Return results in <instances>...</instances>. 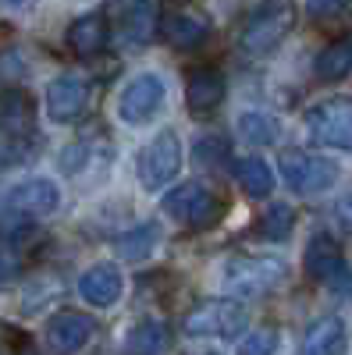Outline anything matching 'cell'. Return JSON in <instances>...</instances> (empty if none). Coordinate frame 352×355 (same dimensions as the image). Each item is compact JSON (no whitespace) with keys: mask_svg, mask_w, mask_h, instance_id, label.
Returning a JSON list of instances; mask_svg holds the SVG:
<instances>
[{"mask_svg":"<svg viewBox=\"0 0 352 355\" xmlns=\"http://www.w3.org/2000/svg\"><path fill=\"white\" fill-rule=\"evenodd\" d=\"M93 334H97V320L90 313H78V309H61L47 323V341L57 352H82L93 341Z\"/></svg>","mask_w":352,"mask_h":355,"instance_id":"7c38bea8","label":"cell"},{"mask_svg":"<svg viewBox=\"0 0 352 355\" xmlns=\"http://www.w3.org/2000/svg\"><path fill=\"white\" fill-rule=\"evenodd\" d=\"M18 153H15V146H11V135H4V132H0V167H4V164H11Z\"/></svg>","mask_w":352,"mask_h":355,"instance_id":"d6a6232c","label":"cell"},{"mask_svg":"<svg viewBox=\"0 0 352 355\" xmlns=\"http://www.w3.org/2000/svg\"><path fill=\"white\" fill-rule=\"evenodd\" d=\"M303 266L306 274L320 284H328L335 291H352V270L342 256V245L331 239L328 231H317L313 239L306 242V252H303Z\"/></svg>","mask_w":352,"mask_h":355,"instance_id":"9c48e42d","label":"cell"},{"mask_svg":"<svg viewBox=\"0 0 352 355\" xmlns=\"http://www.w3.org/2000/svg\"><path fill=\"white\" fill-rule=\"evenodd\" d=\"M157 28V15H153V4L150 0H128V8L121 11V18H117V28H114V40L121 46H146Z\"/></svg>","mask_w":352,"mask_h":355,"instance_id":"2e32d148","label":"cell"},{"mask_svg":"<svg viewBox=\"0 0 352 355\" xmlns=\"http://www.w3.org/2000/svg\"><path fill=\"white\" fill-rule=\"evenodd\" d=\"M36 0H0V8H8V11H28Z\"/></svg>","mask_w":352,"mask_h":355,"instance_id":"836d02e7","label":"cell"},{"mask_svg":"<svg viewBox=\"0 0 352 355\" xmlns=\"http://www.w3.org/2000/svg\"><path fill=\"white\" fill-rule=\"evenodd\" d=\"M82 164H85V146H68V150L61 153V171L65 174H78L82 171Z\"/></svg>","mask_w":352,"mask_h":355,"instance_id":"f546056e","label":"cell"},{"mask_svg":"<svg viewBox=\"0 0 352 355\" xmlns=\"http://www.w3.org/2000/svg\"><path fill=\"white\" fill-rule=\"evenodd\" d=\"M349 4H352V0H306V11H310L313 18H335V15H342Z\"/></svg>","mask_w":352,"mask_h":355,"instance_id":"f1b7e54d","label":"cell"},{"mask_svg":"<svg viewBox=\"0 0 352 355\" xmlns=\"http://www.w3.org/2000/svg\"><path fill=\"white\" fill-rule=\"evenodd\" d=\"M349 71H352V43L349 40H338V43L324 46L313 61V75L320 82H342Z\"/></svg>","mask_w":352,"mask_h":355,"instance_id":"603a6c76","label":"cell"},{"mask_svg":"<svg viewBox=\"0 0 352 355\" xmlns=\"http://www.w3.org/2000/svg\"><path fill=\"white\" fill-rule=\"evenodd\" d=\"M288 274V266L278 256H228L217 266L221 288L231 291L235 299H260L271 295Z\"/></svg>","mask_w":352,"mask_h":355,"instance_id":"7a4b0ae2","label":"cell"},{"mask_svg":"<svg viewBox=\"0 0 352 355\" xmlns=\"http://www.w3.org/2000/svg\"><path fill=\"white\" fill-rule=\"evenodd\" d=\"M160 214L171 217L174 224H182V227H203V224H210L221 214V202H217V196L207 185L185 182V185L171 189L160 199Z\"/></svg>","mask_w":352,"mask_h":355,"instance_id":"8992f818","label":"cell"},{"mask_svg":"<svg viewBox=\"0 0 352 355\" xmlns=\"http://www.w3.org/2000/svg\"><path fill=\"white\" fill-rule=\"evenodd\" d=\"M78 291H82V299L90 302V306L110 309V306L121 302V295H125V277H121V270H117L114 263H97V266H90V270L82 274Z\"/></svg>","mask_w":352,"mask_h":355,"instance_id":"5bb4252c","label":"cell"},{"mask_svg":"<svg viewBox=\"0 0 352 355\" xmlns=\"http://www.w3.org/2000/svg\"><path fill=\"white\" fill-rule=\"evenodd\" d=\"M246 323H249V309L242 302L214 299V302L196 306L182 327L189 338H235L239 331H246Z\"/></svg>","mask_w":352,"mask_h":355,"instance_id":"52a82bcc","label":"cell"},{"mask_svg":"<svg viewBox=\"0 0 352 355\" xmlns=\"http://www.w3.org/2000/svg\"><path fill=\"white\" fill-rule=\"evenodd\" d=\"M342 348H345V320L342 316L313 320L299 341V352H306V355H328V352H342Z\"/></svg>","mask_w":352,"mask_h":355,"instance_id":"ffe728a7","label":"cell"},{"mask_svg":"<svg viewBox=\"0 0 352 355\" xmlns=\"http://www.w3.org/2000/svg\"><path fill=\"white\" fill-rule=\"evenodd\" d=\"M224 93H228V85H224V75L210 64H199L189 71L185 78V107L189 114L203 117V114H214L221 103H224Z\"/></svg>","mask_w":352,"mask_h":355,"instance_id":"4fadbf2b","label":"cell"},{"mask_svg":"<svg viewBox=\"0 0 352 355\" xmlns=\"http://www.w3.org/2000/svg\"><path fill=\"white\" fill-rule=\"evenodd\" d=\"M224 157H228V142H224V139H217V135L203 139V142L196 146V150H192V160H196V164H203V167H217Z\"/></svg>","mask_w":352,"mask_h":355,"instance_id":"83f0119b","label":"cell"},{"mask_svg":"<svg viewBox=\"0 0 352 355\" xmlns=\"http://www.w3.org/2000/svg\"><path fill=\"white\" fill-rule=\"evenodd\" d=\"M15 270H18V259L11 256V249H4V245H0V281H8Z\"/></svg>","mask_w":352,"mask_h":355,"instance_id":"1f68e13d","label":"cell"},{"mask_svg":"<svg viewBox=\"0 0 352 355\" xmlns=\"http://www.w3.org/2000/svg\"><path fill=\"white\" fill-rule=\"evenodd\" d=\"M107 36H110V28H107V18L100 11H90V15H78L68 28H65V46L78 57H93L107 46Z\"/></svg>","mask_w":352,"mask_h":355,"instance_id":"ac0fdd59","label":"cell"},{"mask_svg":"<svg viewBox=\"0 0 352 355\" xmlns=\"http://www.w3.org/2000/svg\"><path fill=\"white\" fill-rule=\"evenodd\" d=\"M239 135L249 142V146H274L278 135H281V125H278V117L271 114H260V110H249L239 117Z\"/></svg>","mask_w":352,"mask_h":355,"instance_id":"cb8c5ba5","label":"cell"},{"mask_svg":"<svg viewBox=\"0 0 352 355\" xmlns=\"http://www.w3.org/2000/svg\"><path fill=\"white\" fill-rule=\"evenodd\" d=\"M157 245H160V224H139V227H132V231L114 239V252L121 259H128V263L150 259Z\"/></svg>","mask_w":352,"mask_h":355,"instance_id":"44dd1931","label":"cell"},{"mask_svg":"<svg viewBox=\"0 0 352 355\" xmlns=\"http://www.w3.org/2000/svg\"><path fill=\"white\" fill-rule=\"evenodd\" d=\"M278 164H281V178L288 182V189L299 192V196H320V192L335 189L338 174H342L335 160L313 157V153H303V150H285Z\"/></svg>","mask_w":352,"mask_h":355,"instance_id":"277c9868","label":"cell"},{"mask_svg":"<svg viewBox=\"0 0 352 355\" xmlns=\"http://www.w3.org/2000/svg\"><path fill=\"white\" fill-rule=\"evenodd\" d=\"M235 182H239V189L249 196V199H267L271 189H274V171L263 164L260 157H242L235 160Z\"/></svg>","mask_w":352,"mask_h":355,"instance_id":"7402d4cb","label":"cell"},{"mask_svg":"<svg viewBox=\"0 0 352 355\" xmlns=\"http://www.w3.org/2000/svg\"><path fill=\"white\" fill-rule=\"evenodd\" d=\"M157 33H160V40L171 50H196L203 40L210 36V21L203 15H192V11H174V15L160 18Z\"/></svg>","mask_w":352,"mask_h":355,"instance_id":"9a60e30c","label":"cell"},{"mask_svg":"<svg viewBox=\"0 0 352 355\" xmlns=\"http://www.w3.org/2000/svg\"><path fill=\"white\" fill-rule=\"evenodd\" d=\"M174 341L171 334V323L160 320V316H146L139 323H132L128 334H125V352H142V355H157V352H167Z\"/></svg>","mask_w":352,"mask_h":355,"instance_id":"d6986e66","label":"cell"},{"mask_svg":"<svg viewBox=\"0 0 352 355\" xmlns=\"http://www.w3.org/2000/svg\"><path fill=\"white\" fill-rule=\"evenodd\" d=\"M278 348H281V338H278V331H271V327L249 331V338L239 341V352H242V355H271V352H278Z\"/></svg>","mask_w":352,"mask_h":355,"instance_id":"4316f807","label":"cell"},{"mask_svg":"<svg viewBox=\"0 0 352 355\" xmlns=\"http://www.w3.org/2000/svg\"><path fill=\"white\" fill-rule=\"evenodd\" d=\"M8 206L33 217H50L61 210V189L50 178H25V182L8 189Z\"/></svg>","mask_w":352,"mask_h":355,"instance_id":"8fae6325","label":"cell"},{"mask_svg":"<svg viewBox=\"0 0 352 355\" xmlns=\"http://www.w3.org/2000/svg\"><path fill=\"white\" fill-rule=\"evenodd\" d=\"M292 227H296V210H292L288 202L271 206V210L260 217V224H256V231H260L267 242H285L288 234H292Z\"/></svg>","mask_w":352,"mask_h":355,"instance_id":"d4e9b609","label":"cell"},{"mask_svg":"<svg viewBox=\"0 0 352 355\" xmlns=\"http://www.w3.org/2000/svg\"><path fill=\"white\" fill-rule=\"evenodd\" d=\"M185 164V153H182V139L178 132H157L150 142L142 146V153H139V182L146 192H164L174 178H178Z\"/></svg>","mask_w":352,"mask_h":355,"instance_id":"3957f363","label":"cell"},{"mask_svg":"<svg viewBox=\"0 0 352 355\" xmlns=\"http://www.w3.org/2000/svg\"><path fill=\"white\" fill-rule=\"evenodd\" d=\"M292 25H296V0H260L249 21L242 25L239 46L246 57L263 61V57H271L285 43Z\"/></svg>","mask_w":352,"mask_h":355,"instance_id":"6da1fadb","label":"cell"},{"mask_svg":"<svg viewBox=\"0 0 352 355\" xmlns=\"http://www.w3.org/2000/svg\"><path fill=\"white\" fill-rule=\"evenodd\" d=\"M164 100H167L164 78L153 75V71H142L132 82H125V89L117 93V117H121L125 125H132V128L150 125L153 117L160 114Z\"/></svg>","mask_w":352,"mask_h":355,"instance_id":"5b68a950","label":"cell"},{"mask_svg":"<svg viewBox=\"0 0 352 355\" xmlns=\"http://www.w3.org/2000/svg\"><path fill=\"white\" fill-rule=\"evenodd\" d=\"M335 217H338V224H342L345 231H352V196H342V199L335 202Z\"/></svg>","mask_w":352,"mask_h":355,"instance_id":"4dcf8cb0","label":"cell"},{"mask_svg":"<svg viewBox=\"0 0 352 355\" xmlns=\"http://www.w3.org/2000/svg\"><path fill=\"white\" fill-rule=\"evenodd\" d=\"M90 96H93V85L85 75H61L47 85V114L50 121L57 125H72L90 110Z\"/></svg>","mask_w":352,"mask_h":355,"instance_id":"30bf717a","label":"cell"},{"mask_svg":"<svg viewBox=\"0 0 352 355\" xmlns=\"http://www.w3.org/2000/svg\"><path fill=\"white\" fill-rule=\"evenodd\" d=\"M36 128V103L25 89H4L0 93V132L22 139V135H33Z\"/></svg>","mask_w":352,"mask_h":355,"instance_id":"e0dca14e","label":"cell"},{"mask_svg":"<svg viewBox=\"0 0 352 355\" xmlns=\"http://www.w3.org/2000/svg\"><path fill=\"white\" fill-rule=\"evenodd\" d=\"M306 132L331 150L352 153V96H335L306 114Z\"/></svg>","mask_w":352,"mask_h":355,"instance_id":"ba28073f","label":"cell"},{"mask_svg":"<svg viewBox=\"0 0 352 355\" xmlns=\"http://www.w3.org/2000/svg\"><path fill=\"white\" fill-rule=\"evenodd\" d=\"M36 234V224H33V214L22 217V210L15 214H4L0 217V239H4L8 245H25L28 239Z\"/></svg>","mask_w":352,"mask_h":355,"instance_id":"484cf974","label":"cell"}]
</instances>
